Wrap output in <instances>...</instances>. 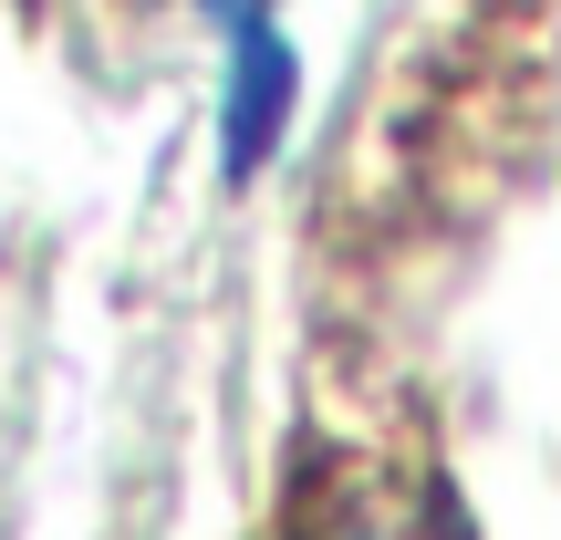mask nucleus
Masks as SVG:
<instances>
[{"label": "nucleus", "instance_id": "1", "mask_svg": "<svg viewBox=\"0 0 561 540\" xmlns=\"http://www.w3.org/2000/svg\"><path fill=\"white\" fill-rule=\"evenodd\" d=\"M301 104V53L271 32V21H240V53H229V94H219V177H261L280 125Z\"/></svg>", "mask_w": 561, "mask_h": 540}, {"label": "nucleus", "instance_id": "2", "mask_svg": "<svg viewBox=\"0 0 561 540\" xmlns=\"http://www.w3.org/2000/svg\"><path fill=\"white\" fill-rule=\"evenodd\" d=\"M208 21H229V32H240V21H271V0H198Z\"/></svg>", "mask_w": 561, "mask_h": 540}]
</instances>
